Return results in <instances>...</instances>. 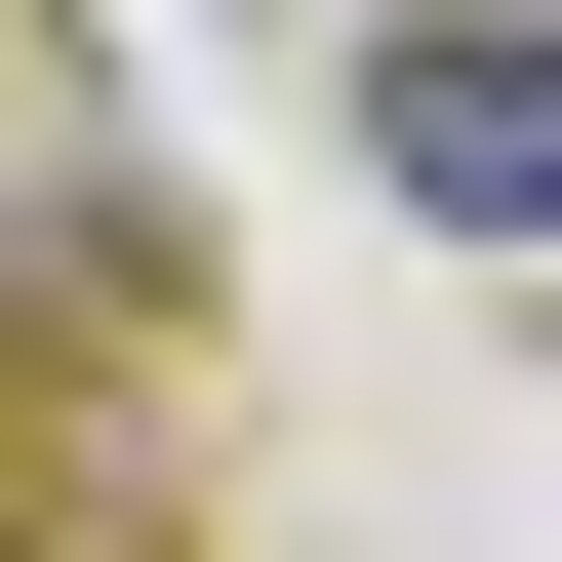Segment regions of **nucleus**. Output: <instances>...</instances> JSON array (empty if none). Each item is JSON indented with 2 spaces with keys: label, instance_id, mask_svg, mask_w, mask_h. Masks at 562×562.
<instances>
[{
  "label": "nucleus",
  "instance_id": "nucleus-1",
  "mask_svg": "<svg viewBox=\"0 0 562 562\" xmlns=\"http://www.w3.org/2000/svg\"><path fill=\"white\" fill-rule=\"evenodd\" d=\"M362 161H402V241H562V41L522 0H402L362 41Z\"/></svg>",
  "mask_w": 562,
  "mask_h": 562
}]
</instances>
